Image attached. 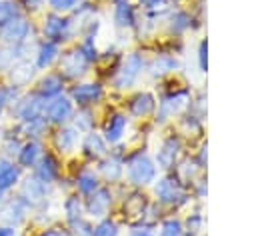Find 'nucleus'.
<instances>
[{
	"label": "nucleus",
	"mask_w": 256,
	"mask_h": 236,
	"mask_svg": "<svg viewBox=\"0 0 256 236\" xmlns=\"http://www.w3.org/2000/svg\"><path fill=\"white\" fill-rule=\"evenodd\" d=\"M126 174L134 186H148L156 178V164L144 152H136L126 160Z\"/></svg>",
	"instance_id": "1"
},
{
	"label": "nucleus",
	"mask_w": 256,
	"mask_h": 236,
	"mask_svg": "<svg viewBox=\"0 0 256 236\" xmlns=\"http://www.w3.org/2000/svg\"><path fill=\"white\" fill-rule=\"evenodd\" d=\"M154 194L158 198L160 204L166 206H182L188 202V192L184 182H180L176 176H164L156 182L154 186Z\"/></svg>",
	"instance_id": "2"
},
{
	"label": "nucleus",
	"mask_w": 256,
	"mask_h": 236,
	"mask_svg": "<svg viewBox=\"0 0 256 236\" xmlns=\"http://www.w3.org/2000/svg\"><path fill=\"white\" fill-rule=\"evenodd\" d=\"M142 68H144V58H142V54H140V52H130V54L124 58V62L120 64V68L116 70L114 78H112L114 88H116V90H126V88H130V86L138 80Z\"/></svg>",
	"instance_id": "3"
},
{
	"label": "nucleus",
	"mask_w": 256,
	"mask_h": 236,
	"mask_svg": "<svg viewBox=\"0 0 256 236\" xmlns=\"http://www.w3.org/2000/svg\"><path fill=\"white\" fill-rule=\"evenodd\" d=\"M190 100H192V94L188 88H178L174 92H170L168 96L162 98L160 106H158V112H156V122H168L170 118L178 116L182 110H186L190 106Z\"/></svg>",
	"instance_id": "4"
},
{
	"label": "nucleus",
	"mask_w": 256,
	"mask_h": 236,
	"mask_svg": "<svg viewBox=\"0 0 256 236\" xmlns=\"http://www.w3.org/2000/svg\"><path fill=\"white\" fill-rule=\"evenodd\" d=\"M110 208H112V192L108 188H100V186L94 192H90L84 202L86 214H90L92 218H100V220L108 216Z\"/></svg>",
	"instance_id": "5"
},
{
	"label": "nucleus",
	"mask_w": 256,
	"mask_h": 236,
	"mask_svg": "<svg viewBox=\"0 0 256 236\" xmlns=\"http://www.w3.org/2000/svg\"><path fill=\"white\" fill-rule=\"evenodd\" d=\"M180 150H182V140L180 136L176 134H170L162 140L160 148H158V154H156V164L162 168V170H170L178 164V156H180Z\"/></svg>",
	"instance_id": "6"
},
{
	"label": "nucleus",
	"mask_w": 256,
	"mask_h": 236,
	"mask_svg": "<svg viewBox=\"0 0 256 236\" xmlns=\"http://www.w3.org/2000/svg\"><path fill=\"white\" fill-rule=\"evenodd\" d=\"M88 66H90V62L84 58L80 48L68 50L60 58V70H62V74L66 78H80V76H84L88 72Z\"/></svg>",
	"instance_id": "7"
},
{
	"label": "nucleus",
	"mask_w": 256,
	"mask_h": 236,
	"mask_svg": "<svg viewBox=\"0 0 256 236\" xmlns=\"http://www.w3.org/2000/svg\"><path fill=\"white\" fill-rule=\"evenodd\" d=\"M102 96H104V90L98 82H82V84L72 86V90H70V100L76 102L78 106L96 104Z\"/></svg>",
	"instance_id": "8"
},
{
	"label": "nucleus",
	"mask_w": 256,
	"mask_h": 236,
	"mask_svg": "<svg viewBox=\"0 0 256 236\" xmlns=\"http://www.w3.org/2000/svg\"><path fill=\"white\" fill-rule=\"evenodd\" d=\"M72 112V100L66 96H56L52 98V102H48V106H44V118L54 124H64L66 120H70Z\"/></svg>",
	"instance_id": "9"
},
{
	"label": "nucleus",
	"mask_w": 256,
	"mask_h": 236,
	"mask_svg": "<svg viewBox=\"0 0 256 236\" xmlns=\"http://www.w3.org/2000/svg\"><path fill=\"white\" fill-rule=\"evenodd\" d=\"M70 20L62 18V16H56V14H50L46 16L44 20V36L50 40V42H60V40H66L68 34H70Z\"/></svg>",
	"instance_id": "10"
},
{
	"label": "nucleus",
	"mask_w": 256,
	"mask_h": 236,
	"mask_svg": "<svg viewBox=\"0 0 256 236\" xmlns=\"http://www.w3.org/2000/svg\"><path fill=\"white\" fill-rule=\"evenodd\" d=\"M126 126H128L126 114H122V112L110 114L108 120H106V124H104V140H106V144H116V142H120V138H122L124 132H126Z\"/></svg>",
	"instance_id": "11"
},
{
	"label": "nucleus",
	"mask_w": 256,
	"mask_h": 236,
	"mask_svg": "<svg viewBox=\"0 0 256 236\" xmlns=\"http://www.w3.org/2000/svg\"><path fill=\"white\" fill-rule=\"evenodd\" d=\"M28 32H30V24L24 18L18 16L12 22H8L6 26H2V40L6 44H14L16 46V44H20V42L26 40Z\"/></svg>",
	"instance_id": "12"
},
{
	"label": "nucleus",
	"mask_w": 256,
	"mask_h": 236,
	"mask_svg": "<svg viewBox=\"0 0 256 236\" xmlns=\"http://www.w3.org/2000/svg\"><path fill=\"white\" fill-rule=\"evenodd\" d=\"M178 68H180V62H178L176 56H172V54H158V56H154L150 60L148 74L154 76V78H162V76H166L170 72H176Z\"/></svg>",
	"instance_id": "13"
},
{
	"label": "nucleus",
	"mask_w": 256,
	"mask_h": 236,
	"mask_svg": "<svg viewBox=\"0 0 256 236\" xmlns=\"http://www.w3.org/2000/svg\"><path fill=\"white\" fill-rule=\"evenodd\" d=\"M154 108H156V98L150 92H138L128 102V110L136 118H146L148 114L154 112Z\"/></svg>",
	"instance_id": "14"
},
{
	"label": "nucleus",
	"mask_w": 256,
	"mask_h": 236,
	"mask_svg": "<svg viewBox=\"0 0 256 236\" xmlns=\"http://www.w3.org/2000/svg\"><path fill=\"white\" fill-rule=\"evenodd\" d=\"M82 150H84V154L90 156V158H104V156L108 154V146H106L104 136H100V134L94 132V130H90V132L84 136Z\"/></svg>",
	"instance_id": "15"
},
{
	"label": "nucleus",
	"mask_w": 256,
	"mask_h": 236,
	"mask_svg": "<svg viewBox=\"0 0 256 236\" xmlns=\"http://www.w3.org/2000/svg\"><path fill=\"white\" fill-rule=\"evenodd\" d=\"M64 90V80L60 74H46L40 82H38V96L40 98H56L60 96V92Z\"/></svg>",
	"instance_id": "16"
},
{
	"label": "nucleus",
	"mask_w": 256,
	"mask_h": 236,
	"mask_svg": "<svg viewBox=\"0 0 256 236\" xmlns=\"http://www.w3.org/2000/svg\"><path fill=\"white\" fill-rule=\"evenodd\" d=\"M36 178L42 180L44 184H50L58 178V162L54 160L52 154H42L40 162L36 166Z\"/></svg>",
	"instance_id": "17"
},
{
	"label": "nucleus",
	"mask_w": 256,
	"mask_h": 236,
	"mask_svg": "<svg viewBox=\"0 0 256 236\" xmlns=\"http://www.w3.org/2000/svg\"><path fill=\"white\" fill-rule=\"evenodd\" d=\"M114 22L118 28H132L136 24V14L134 8L130 6L128 0H116L114 4Z\"/></svg>",
	"instance_id": "18"
},
{
	"label": "nucleus",
	"mask_w": 256,
	"mask_h": 236,
	"mask_svg": "<svg viewBox=\"0 0 256 236\" xmlns=\"http://www.w3.org/2000/svg\"><path fill=\"white\" fill-rule=\"evenodd\" d=\"M42 100H44V98H40V96H32V98L20 102V104H18V110H16L18 118H22L24 122H28V120H32V118L42 116L44 106H46Z\"/></svg>",
	"instance_id": "19"
},
{
	"label": "nucleus",
	"mask_w": 256,
	"mask_h": 236,
	"mask_svg": "<svg viewBox=\"0 0 256 236\" xmlns=\"http://www.w3.org/2000/svg\"><path fill=\"white\" fill-rule=\"evenodd\" d=\"M22 196L32 204H40L46 200V184L38 178H26L22 184Z\"/></svg>",
	"instance_id": "20"
},
{
	"label": "nucleus",
	"mask_w": 256,
	"mask_h": 236,
	"mask_svg": "<svg viewBox=\"0 0 256 236\" xmlns=\"http://www.w3.org/2000/svg\"><path fill=\"white\" fill-rule=\"evenodd\" d=\"M98 172H100L108 182H116V180L122 178V172H124L122 160L116 158V156H104L102 162L98 164Z\"/></svg>",
	"instance_id": "21"
},
{
	"label": "nucleus",
	"mask_w": 256,
	"mask_h": 236,
	"mask_svg": "<svg viewBox=\"0 0 256 236\" xmlns=\"http://www.w3.org/2000/svg\"><path fill=\"white\" fill-rule=\"evenodd\" d=\"M76 142H78V130L72 128V126L60 128L54 136V144L60 152H72L76 148Z\"/></svg>",
	"instance_id": "22"
},
{
	"label": "nucleus",
	"mask_w": 256,
	"mask_h": 236,
	"mask_svg": "<svg viewBox=\"0 0 256 236\" xmlns=\"http://www.w3.org/2000/svg\"><path fill=\"white\" fill-rule=\"evenodd\" d=\"M58 44L56 42H44L40 48H38V54H36V66L38 68H48L56 58H58Z\"/></svg>",
	"instance_id": "23"
},
{
	"label": "nucleus",
	"mask_w": 256,
	"mask_h": 236,
	"mask_svg": "<svg viewBox=\"0 0 256 236\" xmlns=\"http://www.w3.org/2000/svg\"><path fill=\"white\" fill-rule=\"evenodd\" d=\"M18 166H14L12 162H8L6 158H0V190H6L10 186L16 184L18 180Z\"/></svg>",
	"instance_id": "24"
},
{
	"label": "nucleus",
	"mask_w": 256,
	"mask_h": 236,
	"mask_svg": "<svg viewBox=\"0 0 256 236\" xmlns=\"http://www.w3.org/2000/svg\"><path fill=\"white\" fill-rule=\"evenodd\" d=\"M168 22H170V30H172L174 34H184V32L190 30V26H192V16H190V12H186V10H174V12L170 14Z\"/></svg>",
	"instance_id": "25"
},
{
	"label": "nucleus",
	"mask_w": 256,
	"mask_h": 236,
	"mask_svg": "<svg viewBox=\"0 0 256 236\" xmlns=\"http://www.w3.org/2000/svg\"><path fill=\"white\" fill-rule=\"evenodd\" d=\"M40 156H42V146H40V142L30 140L28 144L22 146L18 158H20V164H24V166H34Z\"/></svg>",
	"instance_id": "26"
},
{
	"label": "nucleus",
	"mask_w": 256,
	"mask_h": 236,
	"mask_svg": "<svg viewBox=\"0 0 256 236\" xmlns=\"http://www.w3.org/2000/svg\"><path fill=\"white\" fill-rule=\"evenodd\" d=\"M76 188H78V192L88 196L90 192H94L98 188V174L94 170H82L76 176Z\"/></svg>",
	"instance_id": "27"
},
{
	"label": "nucleus",
	"mask_w": 256,
	"mask_h": 236,
	"mask_svg": "<svg viewBox=\"0 0 256 236\" xmlns=\"http://www.w3.org/2000/svg\"><path fill=\"white\" fill-rule=\"evenodd\" d=\"M0 218H2L4 222H8V224H18V222L24 218V206H22V202H20V200H10V202L2 208Z\"/></svg>",
	"instance_id": "28"
},
{
	"label": "nucleus",
	"mask_w": 256,
	"mask_h": 236,
	"mask_svg": "<svg viewBox=\"0 0 256 236\" xmlns=\"http://www.w3.org/2000/svg\"><path fill=\"white\" fill-rule=\"evenodd\" d=\"M64 212H66L68 222L80 220V218H82V214H84L82 200H80L78 196H68V198H66V202H64Z\"/></svg>",
	"instance_id": "29"
},
{
	"label": "nucleus",
	"mask_w": 256,
	"mask_h": 236,
	"mask_svg": "<svg viewBox=\"0 0 256 236\" xmlns=\"http://www.w3.org/2000/svg\"><path fill=\"white\" fill-rule=\"evenodd\" d=\"M184 228V236H198L204 230V214L194 212L186 218V224H182Z\"/></svg>",
	"instance_id": "30"
},
{
	"label": "nucleus",
	"mask_w": 256,
	"mask_h": 236,
	"mask_svg": "<svg viewBox=\"0 0 256 236\" xmlns=\"http://www.w3.org/2000/svg\"><path fill=\"white\" fill-rule=\"evenodd\" d=\"M18 14H20V8H18L16 2H12V0H2V2H0V28L6 26L8 22H12L14 18H18Z\"/></svg>",
	"instance_id": "31"
},
{
	"label": "nucleus",
	"mask_w": 256,
	"mask_h": 236,
	"mask_svg": "<svg viewBox=\"0 0 256 236\" xmlns=\"http://www.w3.org/2000/svg\"><path fill=\"white\" fill-rule=\"evenodd\" d=\"M160 236H184L182 222L178 218H166L160 224Z\"/></svg>",
	"instance_id": "32"
},
{
	"label": "nucleus",
	"mask_w": 256,
	"mask_h": 236,
	"mask_svg": "<svg viewBox=\"0 0 256 236\" xmlns=\"http://www.w3.org/2000/svg\"><path fill=\"white\" fill-rule=\"evenodd\" d=\"M92 236H118V224L108 218H102L92 228Z\"/></svg>",
	"instance_id": "33"
},
{
	"label": "nucleus",
	"mask_w": 256,
	"mask_h": 236,
	"mask_svg": "<svg viewBox=\"0 0 256 236\" xmlns=\"http://www.w3.org/2000/svg\"><path fill=\"white\" fill-rule=\"evenodd\" d=\"M34 74V68L30 64H20L16 68H12V80L14 84H26Z\"/></svg>",
	"instance_id": "34"
},
{
	"label": "nucleus",
	"mask_w": 256,
	"mask_h": 236,
	"mask_svg": "<svg viewBox=\"0 0 256 236\" xmlns=\"http://www.w3.org/2000/svg\"><path fill=\"white\" fill-rule=\"evenodd\" d=\"M74 128L76 130H92V126H94V118H92V112L90 110H86V108H82L78 114H76V120H74Z\"/></svg>",
	"instance_id": "35"
},
{
	"label": "nucleus",
	"mask_w": 256,
	"mask_h": 236,
	"mask_svg": "<svg viewBox=\"0 0 256 236\" xmlns=\"http://www.w3.org/2000/svg\"><path fill=\"white\" fill-rule=\"evenodd\" d=\"M46 124H48V120H46L44 116H38V118L28 120V122L24 124V130L28 132V136H40V134L46 130Z\"/></svg>",
	"instance_id": "36"
},
{
	"label": "nucleus",
	"mask_w": 256,
	"mask_h": 236,
	"mask_svg": "<svg viewBox=\"0 0 256 236\" xmlns=\"http://www.w3.org/2000/svg\"><path fill=\"white\" fill-rule=\"evenodd\" d=\"M140 4L148 14H160L168 10L170 0H140Z\"/></svg>",
	"instance_id": "37"
},
{
	"label": "nucleus",
	"mask_w": 256,
	"mask_h": 236,
	"mask_svg": "<svg viewBox=\"0 0 256 236\" xmlns=\"http://www.w3.org/2000/svg\"><path fill=\"white\" fill-rule=\"evenodd\" d=\"M198 66H200V72L208 70V40H200L198 44Z\"/></svg>",
	"instance_id": "38"
},
{
	"label": "nucleus",
	"mask_w": 256,
	"mask_h": 236,
	"mask_svg": "<svg viewBox=\"0 0 256 236\" xmlns=\"http://www.w3.org/2000/svg\"><path fill=\"white\" fill-rule=\"evenodd\" d=\"M70 226L74 228V236H92V226L84 218L70 222Z\"/></svg>",
	"instance_id": "39"
},
{
	"label": "nucleus",
	"mask_w": 256,
	"mask_h": 236,
	"mask_svg": "<svg viewBox=\"0 0 256 236\" xmlns=\"http://www.w3.org/2000/svg\"><path fill=\"white\" fill-rule=\"evenodd\" d=\"M50 6L56 12H66V10H72L76 6V0H50Z\"/></svg>",
	"instance_id": "40"
},
{
	"label": "nucleus",
	"mask_w": 256,
	"mask_h": 236,
	"mask_svg": "<svg viewBox=\"0 0 256 236\" xmlns=\"http://www.w3.org/2000/svg\"><path fill=\"white\" fill-rule=\"evenodd\" d=\"M130 236H154V232L148 226H136V228H132Z\"/></svg>",
	"instance_id": "41"
},
{
	"label": "nucleus",
	"mask_w": 256,
	"mask_h": 236,
	"mask_svg": "<svg viewBox=\"0 0 256 236\" xmlns=\"http://www.w3.org/2000/svg\"><path fill=\"white\" fill-rule=\"evenodd\" d=\"M42 236H72L68 230H64V228H50V230H46Z\"/></svg>",
	"instance_id": "42"
},
{
	"label": "nucleus",
	"mask_w": 256,
	"mask_h": 236,
	"mask_svg": "<svg viewBox=\"0 0 256 236\" xmlns=\"http://www.w3.org/2000/svg\"><path fill=\"white\" fill-rule=\"evenodd\" d=\"M0 236H16V232H14V228L6 226V228H0Z\"/></svg>",
	"instance_id": "43"
},
{
	"label": "nucleus",
	"mask_w": 256,
	"mask_h": 236,
	"mask_svg": "<svg viewBox=\"0 0 256 236\" xmlns=\"http://www.w3.org/2000/svg\"><path fill=\"white\" fill-rule=\"evenodd\" d=\"M4 102H6V94H4V92H0V112H2V106H4Z\"/></svg>",
	"instance_id": "44"
},
{
	"label": "nucleus",
	"mask_w": 256,
	"mask_h": 236,
	"mask_svg": "<svg viewBox=\"0 0 256 236\" xmlns=\"http://www.w3.org/2000/svg\"><path fill=\"white\" fill-rule=\"evenodd\" d=\"M170 2H180V0H170Z\"/></svg>",
	"instance_id": "45"
}]
</instances>
